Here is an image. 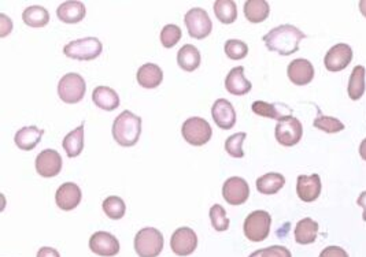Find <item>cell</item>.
Listing matches in <instances>:
<instances>
[{"instance_id": "6da1fadb", "label": "cell", "mask_w": 366, "mask_h": 257, "mask_svg": "<svg viewBox=\"0 0 366 257\" xmlns=\"http://www.w3.org/2000/svg\"><path fill=\"white\" fill-rule=\"evenodd\" d=\"M306 39V34L292 25H280L264 36L265 46L269 51L283 57H290L299 50V43Z\"/></svg>"}, {"instance_id": "7a4b0ae2", "label": "cell", "mask_w": 366, "mask_h": 257, "mask_svg": "<svg viewBox=\"0 0 366 257\" xmlns=\"http://www.w3.org/2000/svg\"><path fill=\"white\" fill-rule=\"evenodd\" d=\"M113 137L121 146L136 145L142 134V118L125 110L113 123Z\"/></svg>"}, {"instance_id": "3957f363", "label": "cell", "mask_w": 366, "mask_h": 257, "mask_svg": "<svg viewBox=\"0 0 366 257\" xmlns=\"http://www.w3.org/2000/svg\"><path fill=\"white\" fill-rule=\"evenodd\" d=\"M163 249V235L159 230L144 228L135 237V251L139 257H158Z\"/></svg>"}, {"instance_id": "277c9868", "label": "cell", "mask_w": 366, "mask_h": 257, "mask_svg": "<svg viewBox=\"0 0 366 257\" xmlns=\"http://www.w3.org/2000/svg\"><path fill=\"white\" fill-rule=\"evenodd\" d=\"M182 134L184 140L189 145L202 146L210 141L213 130L206 119L199 116H192L184 122Z\"/></svg>"}, {"instance_id": "5b68a950", "label": "cell", "mask_w": 366, "mask_h": 257, "mask_svg": "<svg viewBox=\"0 0 366 257\" xmlns=\"http://www.w3.org/2000/svg\"><path fill=\"white\" fill-rule=\"evenodd\" d=\"M272 218L266 211H254L244 221V235L252 242H262L268 238Z\"/></svg>"}, {"instance_id": "8992f818", "label": "cell", "mask_w": 366, "mask_h": 257, "mask_svg": "<svg viewBox=\"0 0 366 257\" xmlns=\"http://www.w3.org/2000/svg\"><path fill=\"white\" fill-rule=\"evenodd\" d=\"M87 84L86 80L77 73H69L63 76L58 84V95L62 102L67 104H76L86 96Z\"/></svg>"}, {"instance_id": "52a82bcc", "label": "cell", "mask_w": 366, "mask_h": 257, "mask_svg": "<svg viewBox=\"0 0 366 257\" xmlns=\"http://www.w3.org/2000/svg\"><path fill=\"white\" fill-rule=\"evenodd\" d=\"M103 51V46L96 37H86L74 40L65 46L63 54L67 57L77 60H93Z\"/></svg>"}, {"instance_id": "ba28073f", "label": "cell", "mask_w": 366, "mask_h": 257, "mask_svg": "<svg viewBox=\"0 0 366 257\" xmlns=\"http://www.w3.org/2000/svg\"><path fill=\"white\" fill-rule=\"evenodd\" d=\"M184 24L187 27L188 34L192 39H198V40L206 39L213 29V24L209 14L201 7L191 8L184 17Z\"/></svg>"}, {"instance_id": "9c48e42d", "label": "cell", "mask_w": 366, "mask_h": 257, "mask_svg": "<svg viewBox=\"0 0 366 257\" xmlns=\"http://www.w3.org/2000/svg\"><path fill=\"white\" fill-rule=\"evenodd\" d=\"M304 134V127L299 119L291 116H287L281 120H278L276 126V140L280 145L284 146H294L301 141Z\"/></svg>"}, {"instance_id": "30bf717a", "label": "cell", "mask_w": 366, "mask_h": 257, "mask_svg": "<svg viewBox=\"0 0 366 257\" xmlns=\"http://www.w3.org/2000/svg\"><path fill=\"white\" fill-rule=\"evenodd\" d=\"M170 246L175 255L189 256L198 248V235L189 228H180L173 232L170 239Z\"/></svg>"}, {"instance_id": "8fae6325", "label": "cell", "mask_w": 366, "mask_h": 257, "mask_svg": "<svg viewBox=\"0 0 366 257\" xmlns=\"http://www.w3.org/2000/svg\"><path fill=\"white\" fill-rule=\"evenodd\" d=\"M90 248L95 255L113 257L120 252V241L110 232L97 231L90 238Z\"/></svg>"}, {"instance_id": "7c38bea8", "label": "cell", "mask_w": 366, "mask_h": 257, "mask_svg": "<svg viewBox=\"0 0 366 257\" xmlns=\"http://www.w3.org/2000/svg\"><path fill=\"white\" fill-rule=\"evenodd\" d=\"M222 196L231 205H242L250 196L248 183L240 176H232L225 181L222 186Z\"/></svg>"}, {"instance_id": "4fadbf2b", "label": "cell", "mask_w": 366, "mask_h": 257, "mask_svg": "<svg viewBox=\"0 0 366 257\" xmlns=\"http://www.w3.org/2000/svg\"><path fill=\"white\" fill-rule=\"evenodd\" d=\"M36 172L44 178L57 176L62 170L61 155L54 149L41 151L36 158Z\"/></svg>"}, {"instance_id": "5bb4252c", "label": "cell", "mask_w": 366, "mask_h": 257, "mask_svg": "<svg viewBox=\"0 0 366 257\" xmlns=\"http://www.w3.org/2000/svg\"><path fill=\"white\" fill-rule=\"evenodd\" d=\"M321 178L318 174L299 175L297 182V193L299 199L305 202H313L321 195Z\"/></svg>"}, {"instance_id": "9a60e30c", "label": "cell", "mask_w": 366, "mask_h": 257, "mask_svg": "<svg viewBox=\"0 0 366 257\" xmlns=\"http://www.w3.org/2000/svg\"><path fill=\"white\" fill-rule=\"evenodd\" d=\"M353 59V50L350 46L347 44H336L335 47H332L328 54L324 57V63L325 67L330 71H340L344 70Z\"/></svg>"}, {"instance_id": "2e32d148", "label": "cell", "mask_w": 366, "mask_h": 257, "mask_svg": "<svg viewBox=\"0 0 366 257\" xmlns=\"http://www.w3.org/2000/svg\"><path fill=\"white\" fill-rule=\"evenodd\" d=\"M212 116H213L215 125L222 130H229L236 123V113L231 102L226 99H218L213 104L212 109Z\"/></svg>"}, {"instance_id": "e0dca14e", "label": "cell", "mask_w": 366, "mask_h": 257, "mask_svg": "<svg viewBox=\"0 0 366 257\" xmlns=\"http://www.w3.org/2000/svg\"><path fill=\"white\" fill-rule=\"evenodd\" d=\"M287 74L292 84L307 85L314 78V67L307 59H295L288 64Z\"/></svg>"}, {"instance_id": "ac0fdd59", "label": "cell", "mask_w": 366, "mask_h": 257, "mask_svg": "<svg viewBox=\"0 0 366 257\" xmlns=\"http://www.w3.org/2000/svg\"><path fill=\"white\" fill-rule=\"evenodd\" d=\"M81 196L83 195L79 185L73 182H66L58 188L55 193V201L62 211H72L77 208V205L81 201Z\"/></svg>"}, {"instance_id": "d6986e66", "label": "cell", "mask_w": 366, "mask_h": 257, "mask_svg": "<svg viewBox=\"0 0 366 257\" xmlns=\"http://www.w3.org/2000/svg\"><path fill=\"white\" fill-rule=\"evenodd\" d=\"M92 100L96 107L104 111H114L120 106L118 93L109 86H96L92 93Z\"/></svg>"}, {"instance_id": "ffe728a7", "label": "cell", "mask_w": 366, "mask_h": 257, "mask_svg": "<svg viewBox=\"0 0 366 257\" xmlns=\"http://www.w3.org/2000/svg\"><path fill=\"white\" fill-rule=\"evenodd\" d=\"M86 6L81 1H63L57 10V15L65 24H77L86 18Z\"/></svg>"}, {"instance_id": "44dd1931", "label": "cell", "mask_w": 366, "mask_h": 257, "mask_svg": "<svg viewBox=\"0 0 366 257\" xmlns=\"http://www.w3.org/2000/svg\"><path fill=\"white\" fill-rule=\"evenodd\" d=\"M225 88L235 96H243L251 90V83L244 77V67L238 66L228 73L225 78Z\"/></svg>"}, {"instance_id": "7402d4cb", "label": "cell", "mask_w": 366, "mask_h": 257, "mask_svg": "<svg viewBox=\"0 0 366 257\" xmlns=\"http://www.w3.org/2000/svg\"><path fill=\"white\" fill-rule=\"evenodd\" d=\"M163 81V71L155 63H146L137 70V83L144 89H154Z\"/></svg>"}, {"instance_id": "603a6c76", "label": "cell", "mask_w": 366, "mask_h": 257, "mask_svg": "<svg viewBox=\"0 0 366 257\" xmlns=\"http://www.w3.org/2000/svg\"><path fill=\"white\" fill-rule=\"evenodd\" d=\"M43 134H44V130L39 129L37 126H27V127L20 129L15 133L14 141L20 149L32 151L37 146V144L40 143Z\"/></svg>"}, {"instance_id": "cb8c5ba5", "label": "cell", "mask_w": 366, "mask_h": 257, "mask_svg": "<svg viewBox=\"0 0 366 257\" xmlns=\"http://www.w3.org/2000/svg\"><path fill=\"white\" fill-rule=\"evenodd\" d=\"M252 113H255L259 116H265V118H272L281 120L287 116H291V109H288L284 104H273V103H266L262 100L254 102L251 106Z\"/></svg>"}, {"instance_id": "d4e9b609", "label": "cell", "mask_w": 366, "mask_h": 257, "mask_svg": "<svg viewBox=\"0 0 366 257\" xmlns=\"http://www.w3.org/2000/svg\"><path fill=\"white\" fill-rule=\"evenodd\" d=\"M271 7L265 0H248L244 4V15L252 24H261L269 17Z\"/></svg>"}, {"instance_id": "484cf974", "label": "cell", "mask_w": 366, "mask_h": 257, "mask_svg": "<svg viewBox=\"0 0 366 257\" xmlns=\"http://www.w3.org/2000/svg\"><path fill=\"white\" fill-rule=\"evenodd\" d=\"M84 122L63 139V149L69 158H77L84 149Z\"/></svg>"}, {"instance_id": "4316f807", "label": "cell", "mask_w": 366, "mask_h": 257, "mask_svg": "<svg viewBox=\"0 0 366 257\" xmlns=\"http://www.w3.org/2000/svg\"><path fill=\"white\" fill-rule=\"evenodd\" d=\"M284 185L285 178L278 172H268L257 179V189L262 195H275Z\"/></svg>"}, {"instance_id": "83f0119b", "label": "cell", "mask_w": 366, "mask_h": 257, "mask_svg": "<svg viewBox=\"0 0 366 257\" xmlns=\"http://www.w3.org/2000/svg\"><path fill=\"white\" fill-rule=\"evenodd\" d=\"M177 63L184 71H195L201 66V53L192 44H185L177 54Z\"/></svg>"}, {"instance_id": "f1b7e54d", "label": "cell", "mask_w": 366, "mask_h": 257, "mask_svg": "<svg viewBox=\"0 0 366 257\" xmlns=\"http://www.w3.org/2000/svg\"><path fill=\"white\" fill-rule=\"evenodd\" d=\"M317 234H318V223L310 218H305L297 225L295 241L301 245H309L317 239Z\"/></svg>"}, {"instance_id": "f546056e", "label": "cell", "mask_w": 366, "mask_h": 257, "mask_svg": "<svg viewBox=\"0 0 366 257\" xmlns=\"http://www.w3.org/2000/svg\"><path fill=\"white\" fill-rule=\"evenodd\" d=\"M22 20L31 28H44L50 22V14L41 6H31L22 13Z\"/></svg>"}, {"instance_id": "4dcf8cb0", "label": "cell", "mask_w": 366, "mask_h": 257, "mask_svg": "<svg viewBox=\"0 0 366 257\" xmlns=\"http://www.w3.org/2000/svg\"><path fill=\"white\" fill-rule=\"evenodd\" d=\"M365 67L355 66L348 81V96L351 100H360L365 93Z\"/></svg>"}, {"instance_id": "1f68e13d", "label": "cell", "mask_w": 366, "mask_h": 257, "mask_svg": "<svg viewBox=\"0 0 366 257\" xmlns=\"http://www.w3.org/2000/svg\"><path fill=\"white\" fill-rule=\"evenodd\" d=\"M214 13L218 21L225 25L233 24L238 18V7L232 0H217L214 3Z\"/></svg>"}, {"instance_id": "d6a6232c", "label": "cell", "mask_w": 366, "mask_h": 257, "mask_svg": "<svg viewBox=\"0 0 366 257\" xmlns=\"http://www.w3.org/2000/svg\"><path fill=\"white\" fill-rule=\"evenodd\" d=\"M103 211L104 214L113 219V221H120L125 215L126 205L121 197L117 196H110L103 201Z\"/></svg>"}, {"instance_id": "836d02e7", "label": "cell", "mask_w": 366, "mask_h": 257, "mask_svg": "<svg viewBox=\"0 0 366 257\" xmlns=\"http://www.w3.org/2000/svg\"><path fill=\"white\" fill-rule=\"evenodd\" d=\"M314 127L325 132V133H330V134H334V133H339L341 130H344V125L332 116H325V115H320L314 119Z\"/></svg>"}, {"instance_id": "e575fe53", "label": "cell", "mask_w": 366, "mask_h": 257, "mask_svg": "<svg viewBox=\"0 0 366 257\" xmlns=\"http://www.w3.org/2000/svg\"><path fill=\"white\" fill-rule=\"evenodd\" d=\"M182 40V29L177 25L169 24L161 32V43L165 48L175 47Z\"/></svg>"}, {"instance_id": "d590c367", "label": "cell", "mask_w": 366, "mask_h": 257, "mask_svg": "<svg viewBox=\"0 0 366 257\" xmlns=\"http://www.w3.org/2000/svg\"><path fill=\"white\" fill-rule=\"evenodd\" d=\"M245 137H247V134L243 133V132L231 136V137L226 139V141H225V151H226L232 158H238V159L243 158V143L244 140H245Z\"/></svg>"}, {"instance_id": "8d00e7d4", "label": "cell", "mask_w": 366, "mask_h": 257, "mask_svg": "<svg viewBox=\"0 0 366 257\" xmlns=\"http://www.w3.org/2000/svg\"><path fill=\"white\" fill-rule=\"evenodd\" d=\"M210 221L217 231H226L229 229V219L226 218L225 209L219 204H215L210 208Z\"/></svg>"}, {"instance_id": "74e56055", "label": "cell", "mask_w": 366, "mask_h": 257, "mask_svg": "<svg viewBox=\"0 0 366 257\" xmlns=\"http://www.w3.org/2000/svg\"><path fill=\"white\" fill-rule=\"evenodd\" d=\"M225 54L233 60H240L247 57L248 47L242 40H228L225 43Z\"/></svg>"}, {"instance_id": "f35d334b", "label": "cell", "mask_w": 366, "mask_h": 257, "mask_svg": "<svg viewBox=\"0 0 366 257\" xmlns=\"http://www.w3.org/2000/svg\"><path fill=\"white\" fill-rule=\"evenodd\" d=\"M248 257H292L291 252L281 245H275V246H269L265 249H258L255 251L252 255Z\"/></svg>"}, {"instance_id": "ab89813d", "label": "cell", "mask_w": 366, "mask_h": 257, "mask_svg": "<svg viewBox=\"0 0 366 257\" xmlns=\"http://www.w3.org/2000/svg\"><path fill=\"white\" fill-rule=\"evenodd\" d=\"M320 257H348V255L340 246H328L321 252Z\"/></svg>"}, {"instance_id": "60d3db41", "label": "cell", "mask_w": 366, "mask_h": 257, "mask_svg": "<svg viewBox=\"0 0 366 257\" xmlns=\"http://www.w3.org/2000/svg\"><path fill=\"white\" fill-rule=\"evenodd\" d=\"M13 30V22L8 20L7 15L0 14V36L6 37Z\"/></svg>"}, {"instance_id": "b9f144b4", "label": "cell", "mask_w": 366, "mask_h": 257, "mask_svg": "<svg viewBox=\"0 0 366 257\" xmlns=\"http://www.w3.org/2000/svg\"><path fill=\"white\" fill-rule=\"evenodd\" d=\"M37 257H61V255L57 249L50 248V246H44L37 252Z\"/></svg>"}, {"instance_id": "7bdbcfd3", "label": "cell", "mask_w": 366, "mask_h": 257, "mask_svg": "<svg viewBox=\"0 0 366 257\" xmlns=\"http://www.w3.org/2000/svg\"><path fill=\"white\" fill-rule=\"evenodd\" d=\"M358 205H361L364 208V221L366 222V192L361 193V196L358 197Z\"/></svg>"}, {"instance_id": "ee69618b", "label": "cell", "mask_w": 366, "mask_h": 257, "mask_svg": "<svg viewBox=\"0 0 366 257\" xmlns=\"http://www.w3.org/2000/svg\"><path fill=\"white\" fill-rule=\"evenodd\" d=\"M360 153H361V156H362V159L366 160V139L361 143V146H360Z\"/></svg>"}, {"instance_id": "f6af8a7d", "label": "cell", "mask_w": 366, "mask_h": 257, "mask_svg": "<svg viewBox=\"0 0 366 257\" xmlns=\"http://www.w3.org/2000/svg\"><path fill=\"white\" fill-rule=\"evenodd\" d=\"M360 10H361L362 15L366 17V0H361V1H360Z\"/></svg>"}]
</instances>
